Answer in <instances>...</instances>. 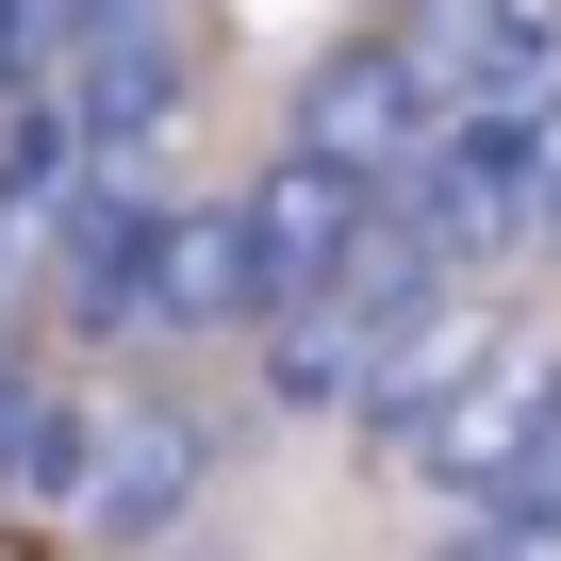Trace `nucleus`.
Listing matches in <instances>:
<instances>
[{
    "mask_svg": "<svg viewBox=\"0 0 561 561\" xmlns=\"http://www.w3.org/2000/svg\"><path fill=\"white\" fill-rule=\"evenodd\" d=\"M446 280H462V264H446L413 215H380V231L314 280V298L264 331V397H280V413H364V397L446 331Z\"/></svg>",
    "mask_w": 561,
    "mask_h": 561,
    "instance_id": "f257e3e1",
    "label": "nucleus"
},
{
    "mask_svg": "<svg viewBox=\"0 0 561 561\" xmlns=\"http://www.w3.org/2000/svg\"><path fill=\"white\" fill-rule=\"evenodd\" d=\"M397 479H430L462 528H495V512H561V347H545V331H495V364L413 430Z\"/></svg>",
    "mask_w": 561,
    "mask_h": 561,
    "instance_id": "f03ea898",
    "label": "nucleus"
},
{
    "mask_svg": "<svg viewBox=\"0 0 561 561\" xmlns=\"http://www.w3.org/2000/svg\"><path fill=\"white\" fill-rule=\"evenodd\" d=\"M50 133H67V182L83 165H165V116H182V0H50Z\"/></svg>",
    "mask_w": 561,
    "mask_h": 561,
    "instance_id": "7ed1b4c3",
    "label": "nucleus"
},
{
    "mask_svg": "<svg viewBox=\"0 0 561 561\" xmlns=\"http://www.w3.org/2000/svg\"><path fill=\"white\" fill-rule=\"evenodd\" d=\"M380 215H397V182H380V165H331V149H298V133H280V165H264V182L231 198V231H248V298H264V331L298 314L314 280H331V264H347V248L380 231Z\"/></svg>",
    "mask_w": 561,
    "mask_h": 561,
    "instance_id": "20e7f679",
    "label": "nucleus"
},
{
    "mask_svg": "<svg viewBox=\"0 0 561 561\" xmlns=\"http://www.w3.org/2000/svg\"><path fill=\"white\" fill-rule=\"evenodd\" d=\"M397 215H413L446 264H479V248L545 231V116H446V133L397 165Z\"/></svg>",
    "mask_w": 561,
    "mask_h": 561,
    "instance_id": "39448f33",
    "label": "nucleus"
},
{
    "mask_svg": "<svg viewBox=\"0 0 561 561\" xmlns=\"http://www.w3.org/2000/svg\"><path fill=\"white\" fill-rule=\"evenodd\" d=\"M430 133H446V100H430V50H413V34H347V50L298 83V149H331V165H380V182H397Z\"/></svg>",
    "mask_w": 561,
    "mask_h": 561,
    "instance_id": "423d86ee",
    "label": "nucleus"
},
{
    "mask_svg": "<svg viewBox=\"0 0 561 561\" xmlns=\"http://www.w3.org/2000/svg\"><path fill=\"white\" fill-rule=\"evenodd\" d=\"M413 50L446 116H561V0H430Z\"/></svg>",
    "mask_w": 561,
    "mask_h": 561,
    "instance_id": "0eeeda50",
    "label": "nucleus"
},
{
    "mask_svg": "<svg viewBox=\"0 0 561 561\" xmlns=\"http://www.w3.org/2000/svg\"><path fill=\"white\" fill-rule=\"evenodd\" d=\"M149 331H264L231 198H165V248H149Z\"/></svg>",
    "mask_w": 561,
    "mask_h": 561,
    "instance_id": "6e6552de",
    "label": "nucleus"
},
{
    "mask_svg": "<svg viewBox=\"0 0 561 561\" xmlns=\"http://www.w3.org/2000/svg\"><path fill=\"white\" fill-rule=\"evenodd\" d=\"M198 462H215V430H198V413H116V446H100V495H83V528H116V545H133V528H165Z\"/></svg>",
    "mask_w": 561,
    "mask_h": 561,
    "instance_id": "1a4fd4ad",
    "label": "nucleus"
},
{
    "mask_svg": "<svg viewBox=\"0 0 561 561\" xmlns=\"http://www.w3.org/2000/svg\"><path fill=\"white\" fill-rule=\"evenodd\" d=\"M100 446H116V413H100V397H18V430H0V479H18L34 512H83V495H100Z\"/></svg>",
    "mask_w": 561,
    "mask_h": 561,
    "instance_id": "9d476101",
    "label": "nucleus"
},
{
    "mask_svg": "<svg viewBox=\"0 0 561 561\" xmlns=\"http://www.w3.org/2000/svg\"><path fill=\"white\" fill-rule=\"evenodd\" d=\"M446 561H561V512H495V528H446Z\"/></svg>",
    "mask_w": 561,
    "mask_h": 561,
    "instance_id": "9b49d317",
    "label": "nucleus"
},
{
    "mask_svg": "<svg viewBox=\"0 0 561 561\" xmlns=\"http://www.w3.org/2000/svg\"><path fill=\"white\" fill-rule=\"evenodd\" d=\"M545 231H561V116H545Z\"/></svg>",
    "mask_w": 561,
    "mask_h": 561,
    "instance_id": "f8f14e48",
    "label": "nucleus"
}]
</instances>
